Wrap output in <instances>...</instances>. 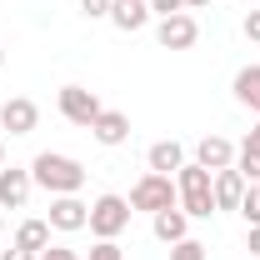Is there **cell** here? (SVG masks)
Listing matches in <instances>:
<instances>
[{
    "mask_svg": "<svg viewBox=\"0 0 260 260\" xmlns=\"http://www.w3.org/2000/svg\"><path fill=\"white\" fill-rule=\"evenodd\" d=\"M30 175L50 195H80V185H85V165L75 155H60V150H40L30 160Z\"/></svg>",
    "mask_w": 260,
    "mask_h": 260,
    "instance_id": "cell-1",
    "label": "cell"
},
{
    "mask_svg": "<svg viewBox=\"0 0 260 260\" xmlns=\"http://www.w3.org/2000/svg\"><path fill=\"white\" fill-rule=\"evenodd\" d=\"M175 190H180V210L195 220H210L215 215V170L205 165H180L175 170Z\"/></svg>",
    "mask_w": 260,
    "mask_h": 260,
    "instance_id": "cell-2",
    "label": "cell"
},
{
    "mask_svg": "<svg viewBox=\"0 0 260 260\" xmlns=\"http://www.w3.org/2000/svg\"><path fill=\"white\" fill-rule=\"evenodd\" d=\"M170 205H180V190H175V175H155L145 170L135 185H130V210H145V215H160Z\"/></svg>",
    "mask_w": 260,
    "mask_h": 260,
    "instance_id": "cell-3",
    "label": "cell"
},
{
    "mask_svg": "<svg viewBox=\"0 0 260 260\" xmlns=\"http://www.w3.org/2000/svg\"><path fill=\"white\" fill-rule=\"evenodd\" d=\"M125 225H130V200L125 195H100L90 205V235L95 240H115Z\"/></svg>",
    "mask_w": 260,
    "mask_h": 260,
    "instance_id": "cell-4",
    "label": "cell"
},
{
    "mask_svg": "<svg viewBox=\"0 0 260 260\" xmlns=\"http://www.w3.org/2000/svg\"><path fill=\"white\" fill-rule=\"evenodd\" d=\"M100 110H105V105H100L95 90H85V85H65V90H60V115L70 120V125H85V130H90Z\"/></svg>",
    "mask_w": 260,
    "mask_h": 260,
    "instance_id": "cell-5",
    "label": "cell"
},
{
    "mask_svg": "<svg viewBox=\"0 0 260 260\" xmlns=\"http://www.w3.org/2000/svg\"><path fill=\"white\" fill-rule=\"evenodd\" d=\"M85 225H90V205L80 195H50V230L75 235V230H85Z\"/></svg>",
    "mask_w": 260,
    "mask_h": 260,
    "instance_id": "cell-6",
    "label": "cell"
},
{
    "mask_svg": "<svg viewBox=\"0 0 260 260\" xmlns=\"http://www.w3.org/2000/svg\"><path fill=\"white\" fill-rule=\"evenodd\" d=\"M155 40H160L165 50H190L195 40H200V25H195V15H165L160 25H155Z\"/></svg>",
    "mask_w": 260,
    "mask_h": 260,
    "instance_id": "cell-7",
    "label": "cell"
},
{
    "mask_svg": "<svg viewBox=\"0 0 260 260\" xmlns=\"http://www.w3.org/2000/svg\"><path fill=\"white\" fill-rule=\"evenodd\" d=\"M40 125V105L25 95H10L5 105H0V130H10V135H30V130Z\"/></svg>",
    "mask_w": 260,
    "mask_h": 260,
    "instance_id": "cell-8",
    "label": "cell"
},
{
    "mask_svg": "<svg viewBox=\"0 0 260 260\" xmlns=\"http://www.w3.org/2000/svg\"><path fill=\"white\" fill-rule=\"evenodd\" d=\"M30 190H35V175L30 170H0V205L5 210H25V200H30Z\"/></svg>",
    "mask_w": 260,
    "mask_h": 260,
    "instance_id": "cell-9",
    "label": "cell"
},
{
    "mask_svg": "<svg viewBox=\"0 0 260 260\" xmlns=\"http://www.w3.org/2000/svg\"><path fill=\"white\" fill-rule=\"evenodd\" d=\"M245 190H250V180H245V175H240L235 165L215 170V210H240Z\"/></svg>",
    "mask_w": 260,
    "mask_h": 260,
    "instance_id": "cell-10",
    "label": "cell"
},
{
    "mask_svg": "<svg viewBox=\"0 0 260 260\" xmlns=\"http://www.w3.org/2000/svg\"><path fill=\"white\" fill-rule=\"evenodd\" d=\"M90 135H95L100 145H125L130 140V115L125 110H100L95 125H90Z\"/></svg>",
    "mask_w": 260,
    "mask_h": 260,
    "instance_id": "cell-11",
    "label": "cell"
},
{
    "mask_svg": "<svg viewBox=\"0 0 260 260\" xmlns=\"http://www.w3.org/2000/svg\"><path fill=\"white\" fill-rule=\"evenodd\" d=\"M195 165H205V170H225V165H235V145H230L225 135H205V140L195 145Z\"/></svg>",
    "mask_w": 260,
    "mask_h": 260,
    "instance_id": "cell-12",
    "label": "cell"
},
{
    "mask_svg": "<svg viewBox=\"0 0 260 260\" xmlns=\"http://www.w3.org/2000/svg\"><path fill=\"white\" fill-rule=\"evenodd\" d=\"M150 220H155V240H160V245H175V240H185V235H190V215H185L180 205H170V210L150 215Z\"/></svg>",
    "mask_w": 260,
    "mask_h": 260,
    "instance_id": "cell-13",
    "label": "cell"
},
{
    "mask_svg": "<svg viewBox=\"0 0 260 260\" xmlns=\"http://www.w3.org/2000/svg\"><path fill=\"white\" fill-rule=\"evenodd\" d=\"M115 30H140L150 20V5L145 0H110V15H105Z\"/></svg>",
    "mask_w": 260,
    "mask_h": 260,
    "instance_id": "cell-14",
    "label": "cell"
},
{
    "mask_svg": "<svg viewBox=\"0 0 260 260\" xmlns=\"http://www.w3.org/2000/svg\"><path fill=\"white\" fill-rule=\"evenodd\" d=\"M145 165H150L155 175H175V170L185 165V150H180V140H155V145H150V155H145Z\"/></svg>",
    "mask_w": 260,
    "mask_h": 260,
    "instance_id": "cell-15",
    "label": "cell"
},
{
    "mask_svg": "<svg viewBox=\"0 0 260 260\" xmlns=\"http://www.w3.org/2000/svg\"><path fill=\"white\" fill-rule=\"evenodd\" d=\"M15 245L30 250V255H40V250L50 245V220H25V225L15 230Z\"/></svg>",
    "mask_w": 260,
    "mask_h": 260,
    "instance_id": "cell-16",
    "label": "cell"
},
{
    "mask_svg": "<svg viewBox=\"0 0 260 260\" xmlns=\"http://www.w3.org/2000/svg\"><path fill=\"white\" fill-rule=\"evenodd\" d=\"M235 100H240V105H250V110H260V65L235 70Z\"/></svg>",
    "mask_w": 260,
    "mask_h": 260,
    "instance_id": "cell-17",
    "label": "cell"
},
{
    "mask_svg": "<svg viewBox=\"0 0 260 260\" xmlns=\"http://www.w3.org/2000/svg\"><path fill=\"white\" fill-rule=\"evenodd\" d=\"M235 170H240L245 180H255V185H260V150L240 145V150H235Z\"/></svg>",
    "mask_w": 260,
    "mask_h": 260,
    "instance_id": "cell-18",
    "label": "cell"
},
{
    "mask_svg": "<svg viewBox=\"0 0 260 260\" xmlns=\"http://www.w3.org/2000/svg\"><path fill=\"white\" fill-rule=\"evenodd\" d=\"M170 260H205V245L185 235V240H175V245H170Z\"/></svg>",
    "mask_w": 260,
    "mask_h": 260,
    "instance_id": "cell-19",
    "label": "cell"
},
{
    "mask_svg": "<svg viewBox=\"0 0 260 260\" xmlns=\"http://www.w3.org/2000/svg\"><path fill=\"white\" fill-rule=\"evenodd\" d=\"M240 215H245V225H260V185H250V190H245V200H240Z\"/></svg>",
    "mask_w": 260,
    "mask_h": 260,
    "instance_id": "cell-20",
    "label": "cell"
},
{
    "mask_svg": "<svg viewBox=\"0 0 260 260\" xmlns=\"http://www.w3.org/2000/svg\"><path fill=\"white\" fill-rule=\"evenodd\" d=\"M85 260H125V250H120L115 240H95V245H90V255H85Z\"/></svg>",
    "mask_w": 260,
    "mask_h": 260,
    "instance_id": "cell-21",
    "label": "cell"
},
{
    "mask_svg": "<svg viewBox=\"0 0 260 260\" xmlns=\"http://www.w3.org/2000/svg\"><path fill=\"white\" fill-rule=\"evenodd\" d=\"M145 5H150V15H180V10H185V0H145Z\"/></svg>",
    "mask_w": 260,
    "mask_h": 260,
    "instance_id": "cell-22",
    "label": "cell"
},
{
    "mask_svg": "<svg viewBox=\"0 0 260 260\" xmlns=\"http://www.w3.org/2000/svg\"><path fill=\"white\" fill-rule=\"evenodd\" d=\"M35 260H80V255H75L70 245H45V250H40Z\"/></svg>",
    "mask_w": 260,
    "mask_h": 260,
    "instance_id": "cell-23",
    "label": "cell"
},
{
    "mask_svg": "<svg viewBox=\"0 0 260 260\" xmlns=\"http://www.w3.org/2000/svg\"><path fill=\"white\" fill-rule=\"evenodd\" d=\"M80 10L95 20V15H110V0H80Z\"/></svg>",
    "mask_w": 260,
    "mask_h": 260,
    "instance_id": "cell-24",
    "label": "cell"
},
{
    "mask_svg": "<svg viewBox=\"0 0 260 260\" xmlns=\"http://www.w3.org/2000/svg\"><path fill=\"white\" fill-rule=\"evenodd\" d=\"M245 40H255V45H260V10L245 15Z\"/></svg>",
    "mask_w": 260,
    "mask_h": 260,
    "instance_id": "cell-25",
    "label": "cell"
},
{
    "mask_svg": "<svg viewBox=\"0 0 260 260\" xmlns=\"http://www.w3.org/2000/svg\"><path fill=\"white\" fill-rule=\"evenodd\" d=\"M245 250H250V255H260V225H250V235H245Z\"/></svg>",
    "mask_w": 260,
    "mask_h": 260,
    "instance_id": "cell-26",
    "label": "cell"
},
{
    "mask_svg": "<svg viewBox=\"0 0 260 260\" xmlns=\"http://www.w3.org/2000/svg\"><path fill=\"white\" fill-rule=\"evenodd\" d=\"M0 260H35V255H30V250H20V245H15V250H5Z\"/></svg>",
    "mask_w": 260,
    "mask_h": 260,
    "instance_id": "cell-27",
    "label": "cell"
},
{
    "mask_svg": "<svg viewBox=\"0 0 260 260\" xmlns=\"http://www.w3.org/2000/svg\"><path fill=\"white\" fill-rule=\"evenodd\" d=\"M245 145H250V150H260V120H255V130L245 135Z\"/></svg>",
    "mask_w": 260,
    "mask_h": 260,
    "instance_id": "cell-28",
    "label": "cell"
},
{
    "mask_svg": "<svg viewBox=\"0 0 260 260\" xmlns=\"http://www.w3.org/2000/svg\"><path fill=\"white\" fill-rule=\"evenodd\" d=\"M0 170H5V140H0Z\"/></svg>",
    "mask_w": 260,
    "mask_h": 260,
    "instance_id": "cell-29",
    "label": "cell"
},
{
    "mask_svg": "<svg viewBox=\"0 0 260 260\" xmlns=\"http://www.w3.org/2000/svg\"><path fill=\"white\" fill-rule=\"evenodd\" d=\"M185 5H190V10H195V5H210V0H185Z\"/></svg>",
    "mask_w": 260,
    "mask_h": 260,
    "instance_id": "cell-30",
    "label": "cell"
},
{
    "mask_svg": "<svg viewBox=\"0 0 260 260\" xmlns=\"http://www.w3.org/2000/svg\"><path fill=\"white\" fill-rule=\"evenodd\" d=\"M0 65H5V50H0Z\"/></svg>",
    "mask_w": 260,
    "mask_h": 260,
    "instance_id": "cell-31",
    "label": "cell"
},
{
    "mask_svg": "<svg viewBox=\"0 0 260 260\" xmlns=\"http://www.w3.org/2000/svg\"><path fill=\"white\" fill-rule=\"evenodd\" d=\"M0 225H5V220H0Z\"/></svg>",
    "mask_w": 260,
    "mask_h": 260,
    "instance_id": "cell-32",
    "label": "cell"
}]
</instances>
